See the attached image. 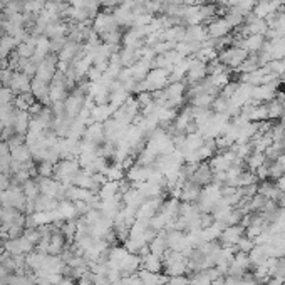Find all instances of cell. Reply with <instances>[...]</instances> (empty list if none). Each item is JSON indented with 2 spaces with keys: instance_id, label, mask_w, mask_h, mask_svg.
<instances>
[{
  "instance_id": "1",
  "label": "cell",
  "mask_w": 285,
  "mask_h": 285,
  "mask_svg": "<svg viewBox=\"0 0 285 285\" xmlns=\"http://www.w3.org/2000/svg\"><path fill=\"white\" fill-rule=\"evenodd\" d=\"M163 274L166 277L187 275L188 274V258L181 252L168 250L163 257Z\"/></svg>"
},
{
  "instance_id": "2",
  "label": "cell",
  "mask_w": 285,
  "mask_h": 285,
  "mask_svg": "<svg viewBox=\"0 0 285 285\" xmlns=\"http://www.w3.org/2000/svg\"><path fill=\"white\" fill-rule=\"evenodd\" d=\"M168 77H169V71L161 67H155L148 72V76L138 84V91L141 93H156V91H161L168 86Z\"/></svg>"
},
{
  "instance_id": "3",
  "label": "cell",
  "mask_w": 285,
  "mask_h": 285,
  "mask_svg": "<svg viewBox=\"0 0 285 285\" xmlns=\"http://www.w3.org/2000/svg\"><path fill=\"white\" fill-rule=\"evenodd\" d=\"M81 164L77 159H61L57 164H54V180L64 185H72V180L81 171Z\"/></svg>"
},
{
  "instance_id": "4",
  "label": "cell",
  "mask_w": 285,
  "mask_h": 285,
  "mask_svg": "<svg viewBox=\"0 0 285 285\" xmlns=\"http://www.w3.org/2000/svg\"><path fill=\"white\" fill-rule=\"evenodd\" d=\"M247 57H249V54L243 51L242 47H238V45H230V47L218 52V61H220L225 67L232 69V71L240 67Z\"/></svg>"
},
{
  "instance_id": "5",
  "label": "cell",
  "mask_w": 285,
  "mask_h": 285,
  "mask_svg": "<svg viewBox=\"0 0 285 285\" xmlns=\"http://www.w3.org/2000/svg\"><path fill=\"white\" fill-rule=\"evenodd\" d=\"M138 116H139V102H138V99H134L131 96L127 97V101L125 104L119 106L113 114V118L116 119V121L123 123V125H126V126L133 125L136 119H138Z\"/></svg>"
},
{
  "instance_id": "6",
  "label": "cell",
  "mask_w": 285,
  "mask_h": 285,
  "mask_svg": "<svg viewBox=\"0 0 285 285\" xmlns=\"http://www.w3.org/2000/svg\"><path fill=\"white\" fill-rule=\"evenodd\" d=\"M86 101H88V94H84L82 91L74 88L71 93L67 94V97L64 99L65 106V116L76 119L81 114V111L84 109Z\"/></svg>"
},
{
  "instance_id": "7",
  "label": "cell",
  "mask_w": 285,
  "mask_h": 285,
  "mask_svg": "<svg viewBox=\"0 0 285 285\" xmlns=\"http://www.w3.org/2000/svg\"><path fill=\"white\" fill-rule=\"evenodd\" d=\"M57 63H59V56L54 52H49L42 63L37 65L35 79L51 84V81L54 79V76H56L57 72Z\"/></svg>"
},
{
  "instance_id": "8",
  "label": "cell",
  "mask_w": 285,
  "mask_h": 285,
  "mask_svg": "<svg viewBox=\"0 0 285 285\" xmlns=\"http://www.w3.org/2000/svg\"><path fill=\"white\" fill-rule=\"evenodd\" d=\"M93 29H94V32H96V34L101 37L102 34H107V32L118 31L119 26H118L116 19H114L113 12L104 10V12H99L96 17H94Z\"/></svg>"
},
{
  "instance_id": "9",
  "label": "cell",
  "mask_w": 285,
  "mask_h": 285,
  "mask_svg": "<svg viewBox=\"0 0 285 285\" xmlns=\"http://www.w3.org/2000/svg\"><path fill=\"white\" fill-rule=\"evenodd\" d=\"M205 27H206L208 39H222V37H225V35H228L233 32V27L230 26L223 17L212 19L208 24H205Z\"/></svg>"
},
{
  "instance_id": "10",
  "label": "cell",
  "mask_w": 285,
  "mask_h": 285,
  "mask_svg": "<svg viewBox=\"0 0 285 285\" xmlns=\"http://www.w3.org/2000/svg\"><path fill=\"white\" fill-rule=\"evenodd\" d=\"M208 77V69H206V63L195 59V57H190V69L187 72V82L190 86L198 84L203 79Z\"/></svg>"
},
{
  "instance_id": "11",
  "label": "cell",
  "mask_w": 285,
  "mask_h": 285,
  "mask_svg": "<svg viewBox=\"0 0 285 285\" xmlns=\"http://www.w3.org/2000/svg\"><path fill=\"white\" fill-rule=\"evenodd\" d=\"M243 235H245V226L240 225V223L232 226H225L222 235L218 237V242L222 243V247H235Z\"/></svg>"
},
{
  "instance_id": "12",
  "label": "cell",
  "mask_w": 285,
  "mask_h": 285,
  "mask_svg": "<svg viewBox=\"0 0 285 285\" xmlns=\"http://www.w3.org/2000/svg\"><path fill=\"white\" fill-rule=\"evenodd\" d=\"M201 191H203V187H200V185L193 180H187L185 183H181L180 187V200L188 201V203H198Z\"/></svg>"
},
{
  "instance_id": "13",
  "label": "cell",
  "mask_w": 285,
  "mask_h": 285,
  "mask_svg": "<svg viewBox=\"0 0 285 285\" xmlns=\"http://www.w3.org/2000/svg\"><path fill=\"white\" fill-rule=\"evenodd\" d=\"M34 243L31 240H27V237H19V238H10V240L5 242V250L12 255H27L31 252H34Z\"/></svg>"
},
{
  "instance_id": "14",
  "label": "cell",
  "mask_w": 285,
  "mask_h": 285,
  "mask_svg": "<svg viewBox=\"0 0 285 285\" xmlns=\"http://www.w3.org/2000/svg\"><path fill=\"white\" fill-rule=\"evenodd\" d=\"M123 208H125V201H123L121 193L113 198H109V200H101V205H99V210H101L106 217H109L111 220H114V218L121 213Z\"/></svg>"
},
{
  "instance_id": "15",
  "label": "cell",
  "mask_w": 285,
  "mask_h": 285,
  "mask_svg": "<svg viewBox=\"0 0 285 285\" xmlns=\"http://www.w3.org/2000/svg\"><path fill=\"white\" fill-rule=\"evenodd\" d=\"M82 141L101 146V144L106 141L104 126H102L101 123H91V125H88L86 126L84 136H82Z\"/></svg>"
},
{
  "instance_id": "16",
  "label": "cell",
  "mask_w": 285,
  "mask_h": 285,
  "mask_svg": "<svg viewBox=\"0 0 285 285\" xmlns=\"http://www.w3.org/2000/svg\"><path fill=\"white\" fill-rule=\"evenodd\" d=\"M193 181H196L200 187H208V185L213 183V169L210 166L208 161H203V163H198V166L195 169L191 176Z\"/></svg>"
},
{
  "instance_id": "17",
  "label": "cell",
  "mask_w": 285,
  "mask_h": 285,
  "mask_svg": "<svg viewBox=\"0 0 285 285\" xmlns=\"http://www.w3.org/2000/svg\"><path fill=\"white\" fill-rule=\"evenodd\" d=\"M31 86H32V77H29L27 74H24V72H20V71H15L9 88L14 91V94L17 96V94L31 93Z\"/></svg>"
},
{
  "instance_id": "18",
  "label": "cell",
  "mask_w": 285,
  "mask_h": 285,
  "mask_svg": "<svg viewBox=\"0 0 285 285\" xmlns=\"http://www.w3.org/2000/svg\"><path fill=\"white\" fill-rule=\"evenodd\" d=\"M31 93L34 96L35 101L42 102L44 106H49L52 104L51 102V97H49V84L44 81H39V79H32V86H31Z\"/></svg>"
},
{
  "instance_id": "19",
  "label": "cell",
  "mask_w": 285,
  "mask_h": 285,
  "mask_svg": "<svg viewBox=\"0 0 285 285\" xmlns=\"http://www.w3.org/2000/svg\"><path fill=\"white\" fill-rule=\"evenodd\" d=\"M82 51V44H77V42H72V40H67L65 45L63 47V51L59 52V63H64V64H71L74 63V59L77 57V54Z\"/></svg>"
},
{
  "instance_id": "20",
  "label": "cell",
  "mask_w": 285,
  "mask_h": 285,
  "mask_svg": "<svg viewBox=\"0 0 285 285\" xmlns=\"http://www.w3.org/2000/svg\"><path fill=\"white\" fill-rule=\"evenodd\" d=\"M114 107L111 104H94V107L91 109V121L93 123H106L107 119L113 118L114 114Z\"/></svg>"
},
{
  "instance_id": "21",
  "label": "cell",
  "mask_w": 285,
  "mask_h": 285,
  "mask_svg": "<svg viewBox=\"0 0 285 285\" xmlns=\"http://www.w3.org/2000/svg\"><path fill=\"white\" fill-rule=\"evenodd\" d=\"M141 268L153 272V274H161L163 272V258L148 252V253H144L141 257Z\"/></svg>"
},
{
  "instance_id": "22",
  "label": "cell",
  "mask_w": 285,
  "mask_h": 285,
  "mask_svg": "<svg viewBox=\"0 0 285 285\" xmlns=\"http://www.w3.org/2000/svg\"><path fill=\"white\" fill-rule=\"evenodd\" d=\"M206 39H208V34H206V27L203 24H196V26L187 27L185 40H188V42H205Z\"/></svg>"
},
{
  "instance_id": "23",
  "label": "cell",
  "mask_w": 285,
  "mask_h": 285,
  "mask_svg": "<svg viewBox=\"0 0 285 285\" xmlns=\"http://www.w3.org/2000/svg\"><path fill=\"white\" fill-rule=\"evenodd\" d=\"M67 31H69V24L64 22V20H61V22H54L45 29L44 35L47 37L49 40L61 39V37H67Z\"/></svg>"
},
{
  "instance_id": "24",
  "label": "cell",
  "mask_w": 285,
  "mask_h": 285,
  "mask_svg": "<svg viewBox=\"0 0 285 285\" xmlns=\"http://www.w3.org/2000/svg\"><path fill=\"white\" fill-rule=\"evenodd\" d=\"M148 247H150V252H151V253H155V255H158V257L163 258V257H164V253H166V252L169 250L168 242H166V233H164V232H159V233L155 237V240H153Z\"/></svg>"
},
{
  "instance_id": "25",
  "label": "cell",
  "mask_w": 285,
  "mask_h": 285,
  "mask_svg": "<svg viewBox=\"0 0 285 285\" xmlns=\"http://www.w3.org/2000/svg\"><path fill=\"white\" fill-rule=\"evenodd\" d=\"M119 56H121L123 65H125V67H131V65L136 64L139 59H141V49L121 47V51H119Z\"/></svg>"
},
{
  "instance_id": "26",
  "label": "cell",
  "mask_w": 285,
  "mask_h": 285,
  "mask_svg": "<svg viewBox=\"0 0 285 285\" xmlns=\"http://www.w3.org/2000/svg\"><path fill=\"white\" fill-rule=\"evenodd\" d=\"M37 183H39V188H40V193L42 195H47V196H54L56 198V193L59 190L61 183L54 178H44V176H37Z\"/></svg>"
},
{
  "instance_id": "27",
  "label": "cell",
  "mask_w": 285,
  "mask_h": 285,
  "mask_svg": "<svg viewBox=\"0 0 285 285\" xmlns=\"http://www.w3.org/2000/svg\"><path fill=\"white\" fill-rule=\"evenodd\" d=\"M29 126H31V114L27 111H20L17 109V114H15V119H14V129L17 134H27L29 131Z\"/></svg>"
},
{
  "instance_id": "28",
  "label": "cell",
  "mask_w": 285,
  "mask_h": 285,
  "mask_svg": "<svg viewBox=\"0 0 285 285\" xmlns=\"http://www.w3.org/2000/svg\"><path fill=\"white\" fill-rule=\"evenodd\" d=\"M10 156L14 161H17V163H22V164H27L32 161V151L31 148L27 146L26 143L20 144V146H15L10 150Z\"/></svg>"
},
{
  "instance_id": "29",
  "label": "cell",
  "mask_w": 285,
  "mask_h": 285,
  "mask_svg": "<svg viewBox=\"0 0 285 285\" xmlns=\"http://www.w3.org/2000/svg\"><path fill=\"white\" fill-rule=\"evenodd\" d=\"M17 45L19 42L12 35L5 34L3 37H0V57H2V59H9L12 54L15 52Z\"/></svg>"
},
{
  "instance_id": "30",
  "label": "cell",
  "mask_w": 285,
  "mask_h": 285,
  "mask_svg": "<svg viewBox=\"0 0 285 285\" xmlns=\"http://www.w3.org/2000/svg\"><path fill=\"white\" fill-rule=\"evenodd\" d=\"M45 253H39V252H31V253L26 255V265L31 268L32 272H37L40 268H44V262H45Z\"/></svg>"
},
{
  "instance_id": "31",
  "label": "cell",
  "mask_w": 285,
  "mask_h": 285,
  "mask_svg": "<svg viewBox=\"0 0 285 285\" xmlns=\"http://www.w3.org/2000/svg\"><path fill=\"white\" fill-rule=\"evenodd\" d=\"M97 195L101 200H109V198L119 195V181H106Z\"/></svg>"
},
{
  "instance_id": "32",
  "label": "cell",
  "mask_w": 285,
  "mask_h": 285,
  "mask_svg": "<svg viewBox=\"0 0 285 285\" xmlns=\"http://www.w3.org/2000/svg\"><path fill=\"white\" fill-rule=\"evenodd\" d=\"M265 153H262V151H252L250 155H249V158L245 159V163H247V168L250 169V171H257V169L262 166L263 163H265Z\"/></svg>"
},
{
  "instance_id": "33",
  "label": "cell",
  "mask_w": 285,
  "mask_h": 285,
  "mask_svg": "<svg viewBox=\"0 0 285 285\" xmlns=\"http://www.w3.org/2000/svg\"><path fill=\"white\" fill-rule=\"evenodd\" d=\"M226 20V22L230 24V26L233 27V31L235 29H238L240 26H243V20H245V15L242 14V12H238L235 7H230L228 12L225 14V17H223Z\"/></svg>"
},
{
  "instance_id": "34",
  "label": "cell",
  "mask_w": 285,
  "mask_h": 285,
  "mask_svg": "<svg viewBox=\"0 0 285 285\" xmlns=\"http://www.w3.org/2000/svg\"><path fill=\"white\" fill-rule=\"evenodd\" d=\"M267 104V111H268V119H277V118H282L285 109L282 106V102L279 101L277 97H274L272 101L265 102Z\"/></svg>"
},
{
  "instance_id": "35",
  "label": "cell",
  "mask_w": 285,
  "mask_h": 285,
  "mask_svg": "<svg viewBox=\"0 0 285 285\" xmlns=\"http://www.w3.org/2000/svg\"><path fill=\"white\" fill-rule=\"evenodd\" d=\"M35 102L34 96H32V93H27V94H17L14 99V106L17 107L20 111H27L29 107Z\"/></svg>"
},
{
  "instance_id": "36",
  "label": "cell",
  "mask_w": 285,
  "mask_h": 285,
  "mask_svg": "<svg viewBox=\"0 0 285 285\" xmlns=\"http://www.w3.org/2000/svg\"><path fill=\"white\" fill-rule=\"evenodd\" d=\"M22 191H24V195L27 196V200H35L37 196L40 195V188H39V183L32 178V180H29L27 183H24L22 185Z\"/></svg>"
},
{
  "instance_id": "37",
  "label": "cell",
  "mask_w": 285,
  "mask_h": 285,
  "mask_svg": "<svg viewBox=\"0 0 285 285\" xmlns=\"http://www.w3.org/2000/svg\"><path fill=\"white\" fill-rule=\"evenodd\" d=\"M24 7H26V2L24 0H10L5 7H3V14L7 15V19L14 14H24Z\"/></svg>"
},
{
  "instance_id": "38",
  "label": "cell",
  "mask_w": 285,
  "mask_h": 285,
  "mask_svg": "<svg viewBox=\"0 0 285 285\" xmlns=\"http://www.w3.org/2000/svg\"><path fill=\"white\" fill-rule=\"evenodd\" d=\"M265 67L268 72H272V74H275L277 77H280L285 74V59H274V61H270V63H267Z\"/></svg>"
},
{
  "instance_id": "39",
  "label": "cell",
  "mask_w": 285,
  "mask_h": 285,
  "mask_svg": "<svg viewBox=\"0 0 285 285\" xmlns=\"http://www.w3.org/2000/svg\"><path fill=\"white\" fill-rule=\"evenodd\" d=\"M255 247V242L253 238L247 237V235H243V237L238 240V243L235 245V252H243V253H250L252 250H253Z\"/></svg>"
},
{
  "instance_id": "40",
  "label": "cell",
  "mask_w": 285,
  "mask_h": 285,
  "mask_svg": "<svg viewBox=\"0 0 285 285\" xmlns=\"http://www.w3.org/2000/svg\"><path fill=\"white\" fill-rule=\"evenodd\" d=\"M44 2H40V0H29L26 2V7H24V12L26 14H32V15H39L40 12L44 10Z\"/></svg>"
},
{
  "instance_id": "41",
  "label": "cell",
  "mask_w": 285,
  "mask_h": 285,
  "mask_svg": "<svg viewBox=\"0 0 285 285\" xmlns=\"http://www.w3.org/2000/svg\"><path fill=\"white\" fill-rule=\"evenodd\" d=\"M37 175L44 176V178H52L54 164L49 163V161H40V163H37Z\"/></svg>"
},
{
  "instance_id": "42",
  "label": "cell",
  "mask_w": 285,
  "mask_h": 285,
  "mask_svg": "<svg viewBox=\"0 0 285 285\" xmlns=\"http://www.w3.org/2000/svg\"><path fill=\"white\" fill-rule=\"evenodd\" d=\"M14 99H15V94L10 88H0V106L12 104Z\"/></svg>"
},
{
  "instance_id": "43",
  "label": "cell",
  "mask_w": 285,
  "mask_h": 285,
  "mask_svg": "<svg viewBox=\"0 0 285 285\" xmlns=\"http://www.w3.org/2000/svg\"><path fill=\"white\" fill-rule=\"evenodd\" d=\"M14 72L15 71H12V69H9V67L0 71V82H2L3 88H9L10 86V81H12V77H14Z\"/></svg>"
},
{
  "instance_id": "44",
  "label": "cell",
  "mask_w": 285,
  "mask_h": 285,
  "mask_svg": "<svg viewBox=\"0 0 285 285\" xmlns=\"http://www.w3.org/2000/svg\"><path fill=\"white\" fill-rule=\"evenodd\" d=\"M24 237H27V240H31L34 245L40 242V233L39 228H26L24 230Z\"/></svg>"
},
{
  "instance_id": "45",
  "label": "cell",
  "mask_w": 285,
  "mask_h": 285,
  "mask_svg": "<svg viewBox=\"0 0 285 285\" xmlns=\"http://www.w3.org/2000/svg\"><path fill=\"white\" fill-rule=\"evenodd\" d=\"M168 285H191V280L187 275L168 277Z\"/></svg>"
},
{
  "instance_id": "46",
  "label": "cell",
  "mask_w": 285,
  "mask_h": 285,
  "mask_svg": "<svg viewBox=\"0 0 285 285\" xmlns=\"http://www.w3.org/2000/svg\"><path fill=\"white\" fill-rule=\"evenodd\" d=\"M67 42V37H61V39H52L51 40V52L57 54L59 56V52L63 51V47Z\"/></svg>"
},
{
  "instance_id": "47",
  "label": "cell",
  "mask_w": 285,
  "mask_h": 285,
  "mask_svg": "<svg viewBox=\"0 0 285 285\" xmlns=\"http://www.w3.org/2000/svg\"><path fill=\"white\" fill-rule=\"evenodd\" d=\"M24 230H26V226H24V225H12V226H9V240H10V238L22 237Z\"/></svg>"
},
{
  "instance_id": "48",
  "label": "cell",
  "mask_w": 285,
  "mask_h": 285,
  "mask_svg": "<svg viewBox=\"0 0 285 285\" xmlns=\"http://www.w3.org/2000/svg\"><path fill=\"white\" fill-rule=\"evenodd\" d=\"M77 285H94V274L93 272H86V274H82L79 279H77Z\"/></svg>"
},
{
  "instance_id": "49",
  "label": "cell",
  "mask_w": 285,
  "mask_h": 285,
  "mask_svg": "<svg viewBox=\"0 0 285 285\" xmlns=\"http://www.w3.org/2000/svg\"><path fill=\"white\" fill-rule=\"evenodd\" d=\"M12 187V176L7 173H0V191H5Z\"/></svg>"
},
{
  "instance_id": "50",
  "label": "cell",
  "mask_w": 285,
  "mask_h": 285,
  "mask_svg": "<svg viewBox=\"0 0 285 285\" xmlns=\"http://www.w3.org/2000/svg\"><path fill=\"white\" fill-rule=\"evenodd\" d=\"M200 223H201V230L203 228H208L215 223V218L212 213H201L200 215Z\"/></svg>"
},
{
  "instance_id": "51",
  "label": "cell",
  "mask_w": 285,
  "mask_h": 285,
  "mask_svg": "<svg viewBox=\"0 0 285 285\" xmlns=\"http://www.w3.org/2000/svg\"><path fill=\"white\" fill-rule=\"evenodd\" d=\"M5 156H10V148L7 143L0 141V158H5Z\"/></svg>"
},
{
  "instance_id": "52",
  "label": "cell",
  "mask_w": 285,
  "mask_h": 285,
  "mask_svg": "<svg viewBox=\"0 0 285 285\" xmlns=\"http://www.w3.org/2000/svg\"><path fill=\"white\" fill-rule=\"evenodd\" d=\"M94 285H111V282L102 275H94Z\"/></svg>"
},
{
  "instance_id": "53",
  "label": "cell",
  "mask_w": 285,
  "mask_h": 285,
  "mask_svg": "<svg viewBox=\"0 0 285 285\" xmlns=\"http://www.w3.org/2000/svg\"><path fill=\"white\" fill-rule=\"evenodd\" d=\"M277 187L280 188V191H284V193H285V175H282L279 180H277Z\"/></svg>"
},
{
  "instance_id": "54",
  "label": "cell",
  "mask_w": 285,
  "mask_h": 285,
  "mask_svg": "<svg viewBox=\"0 0 285 285\" xmlns=\"http://www.w3.org/2000/svg\"><path fill=\"white\" fill-rule=\"evenodd\" d=\"M57 285H77V284L74 282V279H64V277H63V280H61V282L57 284Z\"/></svg>"
},
{
  "instance_id": "55",
  "label": "cell",
  "mask_w": 285,
  "mask_h": 285,
  "mask_svg": "<svg viewBox=\"0 0 285 285\" xmlns=\"http://www.w3.org/2000/svg\"><path fill=\"white\" fill-rule=\"evenodd\" d=\"M52 2H57V3H71V0H52Z\"/></svg>"
},
{
  "instance_id": "56",
  "label": "cell",
  "mask_w": 285,
  "mask_h": 285,
  "mask_svg": "<svg viewBox=\"0 0 285 285\" xmlns=\"http://www.w3.org/2000/svg\"><path fill=\"white\" fill-rule=\"evenodd\" d=\"M37 285H52V284H49L47 280H40V282H37Z\"/></svg>"
},
{
  "instance_id": "57",
  "label": "cell",
  "mask_w": 285,
  "mask_h": 285,
  "mask_svg": "<svg viewBox=\"0 0 285 285\" xmlns=\"http://www.w3.org/2000/svg\"><path fill=\"white\" fill-rule=\"evenodd\" d=\"M40 2H44V3H47V2H49V0H40Z\"/></svg>"
},
{
  "instance_id": "58",
  "label": "cell",
  "mask_w": 285,
  "mask_h": 285,
  "mask_svg": "<svg viewBox=\"0 0 285 285\" xmlns=\"http://www.w3.org/2000/svg\"><path fill=\"white\" fill-rule=\"evenodd\" d=\"M24 2H29V0H24Z\"/></svg>"
}]
</instances>
